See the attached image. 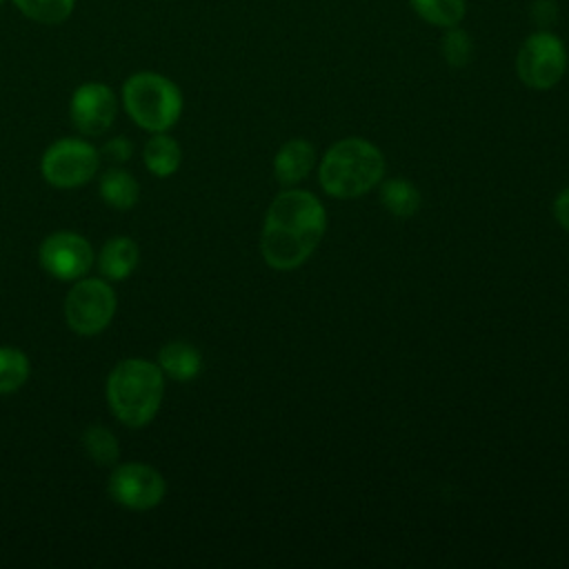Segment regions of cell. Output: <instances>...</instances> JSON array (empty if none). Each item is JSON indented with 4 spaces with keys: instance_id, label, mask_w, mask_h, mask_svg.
<instances>
[{
    "instance_id": "6da1fadb",
    "label": "cell",
    "mask_w": 569,
    "mask_h": 569,
    "mask_svg": "<svg viewBox=\"0 0 569 569\" xmlns=\"http://www.w3.org/2000/svg\"><path fill=\"white\" fill-rule=\"evenodd\" d=\"M327 231L325 204L305 189H287L273 198L264 213L260 253L276 271L305 264Z\"/></svg>"
},
{
    "instance_id": "7a4b0ae2",
    "label": "cell",
    "mask_w": 569,
    "mask_h": 569,
    "mask_svg": "<svg viewBox=\"0 0 569 569\" xmlns=\"http://www.w3.org/2000/svg\"><path fill=\"white\" fill-rule=\"evenodd\" d=\"M382 151L365 138H342L333 142L320 160L318 178L331 198L351 200L378 187L385 178Z\"/></svg>"
},
{
    "instance_id": "3957f363",
    "label": "cell",
    "mask_w": 569,
    "mask_h": 569,
    "mask_svg": "<svg viewBox=\"0 0 569 569\" xmlns=\"http://www.w3.org/2000/svg\"><path fill=\"white\" fill-rule=\"evenodd\" d=\"M162 391V369L140 358L118 362L107 380L109 407L127 427H144L151 422L160 409Z\"/></svg>"
},
{
    "instance_id": "277c9868",
    "label": "cell",
    "mask_w": 569,
    "mask_h": 569,
    "mask_svg": "<svg viewBox=\"0 0 569 569\" xmlns=\"http://www.w3.org/2000/svg\"><path fill=\"white\" fill-rule=\"evenodd\" d=\"M122 102L129 118L151 131L171 129L182 113V93L173 80L153 71H138L122 84Z\"/></svg>"
},
{
    "instance_id": "5b68a950",
    "label": "cell",
    "mask_w": 569,
    "mask_h": 569,
    "mask_svg": "<svg viewBox=\"0 0 569 569\" xmlns=\"http://www.w3.org/2000/svg\"><path fill=\"white\" fill-rule=\"evenodd\" d=\"M567 71L565 42L549 29H536L529 33L516 53L518 80L536 91L556 87Z\"/></svg>"
},
{
    "instance_id": "8992f818",
    "label": "cell",
    "mask_w": 569,
    "mask_h": 569,
    "mask_svg": "<svg viewBox=\"0 0 569 569\" xmlns=\"http://www.w3.org/2000/svg\"><path fill=\"white\" fill-rule=\"evenodd\" d=\"M116 313V293L100 278L76 282L64 300L67 325L80 336L100 333Z\"/></svg>"
},
{
    "instance_id": "52a82bcc",
    "label": "cell",
    "mask_w": 569,
    "mask_h": 569,
    "mask_svg": "<svg viewBox=\"0 0 569 569\" xmlns=\"http://www.w3.org/2000/svg\"><path fill=\"white\" fill-rule=\"evenodd\" d=\"M98 151L80 138H62L42 156V176L60 189L80 187L98 171Z\"/></svg>"
},
{
    "instance_id": "ba28073f",
    "label": "cell",
    "mask_w": 569,
    "mask_h": 569,
    "mask_svg": "<svg viewBox=\"0 0 569 569\" xmlns=\"http://www.w3.org/2000/svg\"><path fill=\"white\" fill-rule=\"evenodd\" d=\"M109 493L127 509H153L164 498V478L151 465L124 462L111 471Z\"/></svg>"
},
{
    "instance_id": "9c48e42d",
    "label": "cell",
    "mask_w": 569,
    "mask_h": 569,
    "mask_svg": "<svg viewBox=\"0 0 569 569\" xmlns=\"http://www.w3.org/2000/svg\"><path fill=\"white\" fill-rule=\"evenodd\" d=\"M38 256L42 269L60 280L82 278L93 262L89 240L73 231H56L47 236L40 244Z\"/></svg>"
},
{
    "instance_id": "30bf717a",
    "label": "cell",
    "mask_w": 569,
    "mask_h": 569,
    "mask_svg": "<svg viewBox=\"0 0 569 569\" xmlns=\"http://www.w3.org/2000/svg\"><path fill=\"white\" fill-rule=\"evenodd\" d=\"M118 113V100L113 91L102 82H84L80 84L69 104V116L78 131L87 136L104 133Z\"/></svg>"
},
{
    "instance_id": "8fae6325",
    "label": "cell",
    "mask_w": 569,
    "mask_h": 569,
    "mask_svg": "<svg viewBox=\"0 0 569 569\" xmlns=\"http://www.w3.org/2000/svg\"><path fill=\"white\" fill-rule=\"evenodd\" d=\"M313 164H316V151L311 142L305 138H291L278 149L273 158V173L280 184L293 187L311 173Z\"/></svg>"
},
{
    "instance_id": "7c38bea8",
    "label": "cell",
    "mask_w": 569,
    "mask_h": 569,
    "mask_svg": "<svg viewBox=\"0 0 569 569\" xmlns=\"http://www.w3.org/2000/svg\"><path fill=\"white\" fill-rule=\"evenodd\" d=\"M158 367L173 380H193L202 369V356L196 347L182 340L167 342L158 353Z\"/></svg>"
},
{
    "instance_id": "4fadbf2b",
    "label": "cell",
    "mask_w": 569,
    "mask_h": 569,
    "mask_svg": "<svg viewBox=\"0 0 569 569\" xmlns=\"http://www.w3.org/2000/svg\"><path fill=\"white\" fill-rule=\"evenodd\" d=\"M138 258H140L138 244L131 238L120 236V238H111L102 247L98 256V267H100V273L107 276L109 280H122L136 269Z\"/></svg>"
},
{
    "instance_id": "5bb4252c",
    "label": "cell",
    "mask_w": 569,
    "mask_h": 569,
    "mask_svg": "<svg viewBox=\"0 0 569 569\" xmlns=\"http://www.w3.org/2000/svg\"><path fill=\"white\" fill-rule=\"evenodd\" d=\"M142 156H144L147 169L160 178L171 176L180 167V160H182L180 144L164 131L156 133L153 138L147 140Z\"/></svg>"
},
{
    "instance_id": "9a60e30c",
    "label": "cell",
    "mask_w": 569,
    "mask_h": 569,
    "mask_svg": "<svg viewBox=\"0 0 569 569\" xmlns=\"http://www.w3.org/2000/svg\"><path fill=\"white\" fill-rule=\"evenodd\" d=\"M413 13L431 27L449 29L465 20L467 0H409Z\"/></svg>"
},
{
    "instance_id": "2e32d148",
    "label": "cell",
    "mask_w": 569,
    "mask_h": 569,
    "mask_svg": "<svg viewBox=\"0 0 569 569\" xmlns=\"http://www.w3.org/2000/svg\"><path fill=\"white\" fill-rule=\"evenodd\" d=\"M380 202L396 218H411L420 209V191L405 178H389L380 187Z\"/></svg>"
},
{
    "instance_id": "e0dca14e",
    "label": "cell",
    "mask_w": 569,
    "mask_h": 569,
    "mask_svg": "<svg viewBox=\"0 0 569 569\" xmlns=\"http://www.w3.org/2000/svg\"><path fill=\"white\" fill-rule=\"evenodd\" d=\"M100 196L116 209H131L138 202L140 189L136 178L124 169H109L100 178Z\"/></svg>"
},
{
    "instance_id": "ac0fdd59",
    "label": "cell",
    "mask_w": 569,
    "mask_h": 569,
    "mask_svg": "<svg viewBox=\"0 0 569 569\" xmlns=\"http://www.w3.org/2000/svg\"><path fill=\"white\" fill-rule=\"evenodd\" d=\"M22 16L38 24H60L64 22L71 11L76 0H11Z\"/></svg>"
},
{
    "instance_id": "d6986e66",
    "label": "cell",
    "mask_w": 569,
    "mask_h": 569,
    "mask_svg": "<svg viewBox=\"0 0 569 569\" xmlns=\"http://www.w3.org/2000/svg\"><path fill=\"white\" fill-rule=\"evenodd\" d=\"M29 378V360L20 349L0 347V393H13Z\"/></svg>"
},
{
    "instance_id": "ffe728a7",
    "label": "cell",
    "mask_w": 569,
    "mask_h": 569,
    "mask_svg": "<svg viewBox=\"0 0 569 569\" xmlns=\"http://www.w3.org/2000/svg\"><path fill=\"white\" fill-rule=\"evenodd\" d=\"M82 445H84V451L87 456L96 462V465H113L120 456V449H118V440L116 436L104 429L102 425H93L89 427L84 433H82Z\"/></svg>"
},
{
    "instance_id": "44dd1931",
    "label": "cell",
    "mask_w": 569,
    "mask_h": 569,
    "mask_svg": "<svg viewBox=\"0 0 569 569\" xmlns=\"http://www.w3.org/2000/svg\"><path fill=\"white\" fill-rule=\"evenodd\" d=\"M440 49H442V58L449 67L462 69L471 60L473 42H471L469 33L460 24H456V27L445 29V36L440 40Z\"/></svg>"
},
{
    "instance_id": "7402d4cb",
    "label": "cell",
    "mask_w": 569,
    "mask_h": 569,
    "mask_svg": "<svg viewBox=\"0 0 569 569\" xmlns=\"http://www.w3.org/2000/svg\"><path fill=\"white\" fill-rule=\"evenodd\" d=\"M558 18V7L553 0H536L531 4V20L538 29H549Z\"/></svg>"
},
{
    "instance_id": "603a6c76",
    "label": "cell",
    "mask_w": 569,
    "mask_h": 569,
    "mask_svg": "<svg viewBox=\"0 0 569 569\" xmlns=\"http://www.w3.org/2000/svg\"><path fill=\"white\" fill-rule=\"evenodd\" d=\"M553 218L569 233V187L562 189L553 200Z\"/></svg>"
},
{
    "instance_id": "cb8c5ba5",
    "label": "cell",
    "mask_w": 569,
    "mask_h": 569,
    "mask_svg": "<svg viewBox=\"0 0 569 569\" xmlns=\"http://www.w3.org/2000/svg\"><path fill=\"white\" fill-rule=\"evenodd\" d=\"M104 151L113 158V160H127L129 156H131V142L127 140V138H116V140H111L107 147H104Z\"/></svg>"
},
{
    "instance_id": "d4e9b609",
    "label": "cell",
    "mask_w": 569,
    "mask_h": 569,
    "mask_svg": "<svg viewBox=\"0 0 569 569\" xmlns=\"http://www.w3.org/2000/svg\"><path fill=\"white\" fill-rule=\"evenodd\" d=\"M2 2H4V0H0V4H2Z\"/></svg>"
}]
</instances>
